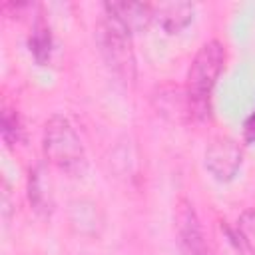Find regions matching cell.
I'll return each mask as SVG.
<instances>
[{
	"mask_svg": "<svg viewBox=\"0 0 255 255\" xmlns=\"http://www.w3.org/2000/svg\"><path fill=\"white\" fill-rule=\"evenodd\" d=\"M243 161L241 147L231 137H215L205 149V169L217 181H231Z\"/></svg>",
	"mask_w": 255,
	"mask_h": 255,
	"instance_id": "obj_4",
	"label": "cell"
},
{
	"mask_svg": "<svg viewBox=\"0 0 255 255\" xmlns=\"http://www.w3.org/2000/svg\"><path fill=\"white\" fill-rule=\"evenodd\" d=\"M223 66H225V46L219 40H209L197 50L187 70V86H185V94L191 102L193 114H205L211 90L215 88L223 72Z\"/></svg>",
	"mask_w": 255,
	"mask_h": 255,
	"instance_id": "obj_2",
	"label": "cell"
},
{
	"mask_svg": "<svg viewBox=\"0 0 255 255\" xmlns=\"http://www.w3.org/2000/svg\"><path fill=\"white\" fill-rule=\"evenodd\" d=\"M100 50L112 74L124 84L135 82V54L131 48V34L110 14L100 24Z\"/></svg>",
	"mask_w": 255,
	"mask_h": 255,
	"instance_id": "obj_3",
	"label": "cell"
},
{
	"mask_svg": "<svg viewBox=\"0 0 255 255\" xmlns=\"http://www.w3.org/2000/svg\"><path fill=\"white\" fill-rule=\"evenodd\" d=\"M237 233L241 237L243 247L255 255V209H247L237 219Z\"/></svg>",
	"mask_w": 255,
	"mask_h": 255,
	"instance_id": "obj_11",
	"label": "cell"
},
{
	"mask_svg": "<svg viewBox=\"0 0 255 255\" xmlns=\"http://www.w3.org/2000/svg\"><path fill=\"white\" fill-rule=\"evenodd\" d=\"M193 4L191 2H159L153 6V20L167 32L177 34L193 20Z\"/></svg>",
	"mask_w": 255,
	"mask_h": 255,
	"instance_id": "obj_8",
	"label": "cell"
},
{
	"mask_svg": "<svg viewBox=\"0 0 255 255\" xmlns=\"http://www.w3.org/2000/svg\"><path fill=\"white\" fill-rule=\"evenodd\" d=\"M106 14L114 16L129 34L147 28L153 20V6L143 2H108L104 4Z\"/></svg>",
	"mask_w": 255,
	"mask_h": 255,
	"instance_id": "obj_7",
	"label": "cell"
},
{
	"mask_svg": "<svg viewBox=\"0 0 255 255\" xmlns=\"http://www.w3.org/2000/svg\"><path fill=\"white\" fill-rule=\"evenodd\" d=\"M175 219H177V233L183 255H211L201 225L197 221V215L187 201L179 203Z\"/></svg>",
	"mask_w": 255,
	"mask_h": 255,
	"instance_id": "obj_5",
	"label": "cell"
},
{
	"mask_svg": "<svg viewBox=\"0 0 255 255\" xmlns=\"http://www.w3.org/2000/svg\"><path fill=\"white\" fill-rule=\"evenodd\" d=\"M68 219L74 233L82 237H100L104 231V213L92 199H74L68 205Z\"/></svg>",
	"mask_w": 255,
	"mask_h": 255,
	"instance_id": "obj_6",
	"label": "cell"
},
{
	"mask_svg": "<svg viewBox=\"0 0 255 255\" xmlns=\"http://www.w3.org/2000/svg\"><path fill=\"white\" fill-rule=\"evenodd\" d=\"M28 199L32 203V207L42 213V215H50L54 209V197H52V187H50V179L46 177L44 169L38 165L30 171V179H28Z\"/></svg>",
	"mask_w": 255,
	"mask_h": 255,
	"instance_id": "obj_9",
	"label": "cell"
},
{
	"mask_svg": "<svg viewBox=\"0 0 255 255\" xmlns=\"http://www.w3.org/2000/svg\"><path fill=\"white\" fill-rule=\"evenodd\" d=\"M245 135H247V139H255V112L251 114V118L245 124Z\"/></svg>",
	"mask_w": 255,
	"mask_h": 255,
	"instance_id": "obj_13",
	"label": "cell"
},
{
	"mask_svg": "<svg viewBox=\"0 0 255 255\" xmlns=\"http://www.w3.org/2000/svg\"><path fill=\"white\" fill-rule=\"evenodd\" d=\"M30 50L34 54V58L44 64L48 58H50V50H52V38H50V30L46 26H36L32 36H30Z\"/></svg>",
	"mask_w": 255,
	"mask_h": 255,
	"instance_id": "obj_10",
	"label": "cell"
},
{
	"mask_svg": "<svg viewBox=\"0 0 255 255\" xmlns=\"http://www.w3.org/2000/svg\"><path fill=\"white\" fill-rule=\"evenodd\" d=\"M42 147H44V157L58 169L70 175H80L84 171L86 151L76 128L68 118L52 116L46 122Z\"/></svg>",
	"mask_w": 255,
	"mask_h": 255,
	"instance_id": "obj_1",
	"label": "cell"
},
{
	"mask_svg": "<svg viewBox=\"0 0 255 255\" xmlns=\"http://www.w3.org/2000/svg\"><path fill=\"white\" fill-rule=\"evenodd\" d=\"M2 135L8 145H14L22 139V126L18 122V116L12 110H4L2 114Z\"/></svg>",
	"mask_w": 255,
	"mask_h": 255,
	"instance_id": "obj_12",
	"label": "cell"
}]
</instances>
